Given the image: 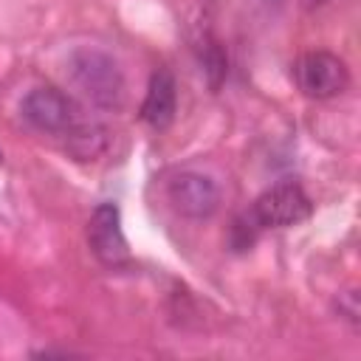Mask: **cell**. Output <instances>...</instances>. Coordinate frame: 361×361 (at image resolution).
Returning <instances> with one entry per match:
<instances>
[{
  "mask_svg": "<svg viewBox=\"0 0 361 361\" xmlns=\"http://www.w3.org/2000/svg\"><path fill=\"white\" fill-rule=\"evenodd\" d=\"M166 197H169V203L175 206L178 214L192 217V220L212 217L217 212V206H220V189H217V183L209 175L195 172V169L178 172L166 183Z\"/></svg>",
  "mask_w": 361,
  "mask_h": 361,
  "instance_id": "cell-4",
  "label": "cell"
},
{
  "mask_svg": "<svg viewBox=\"0 0 361 361\" xmlns=\"http://www.w3.org/2000/svg\"><path fill=\"white\" fill-rule=\"evenodd\" d=\"M296 82L299 90L307 99H333L338 96L347 82H350V71L344 65V59H338L330 51H310L296 62Z\"/></svg>",
  "mask_w": 361,
  "mask_h": 361,
  "instance_id": "cell-3",
  "label": "cell"
},
{
  "mask_svg": "<svg viewBox=\"0 0 361 361\" xmlns=\"http://www.w3.org/2000/svg\"><path fill=\"white\" fill-rule=\"evenodd\" d=\"M20 113L42 133H68L79 118L73 102L56 87H34L20 102Z\"/></svg>",
  "mask_w": 361,
  "mask_h": 361,
  "instance_id": "cell-5",
  "label": "cell"
},
{
  "mask_svg": "<svg viewBox=\"0 0 361 361\" xmlns=\"http://www.w3.org/2000/svg\"><path fill=\"white\" fill-rule=\"evenodd\" d=\"M68 79L73 87L99 107H118L124 99V73L118 62L96 48V45H79L65 59Z\"/></svg>",
  "mask_w": 361,
  "mask_h": 361,
  "instance_id": "cell-1",
  "label": "cell"
},
{
  "mask_svg": "<svg viewBox=\"0 0 361 361\" xmlns=\"http://www.w3.org/2000/svg\"><path fill=\"white\" fill-rule=\"evenodd\" d=\"M87 243L104 265H121L130 259V248H127V240L121 231V217H118V209L113 203H102L90 214Z\"/></svg>",
  "mask_w": 361,
  "mask_h": 361,
  "instance_id": "cell-6",
  "label": "cell"
},
{
  "mask_svg": "<svg viewBox=\"0 0 361 361\" xmlns=\"http://www.w3.org/2000/svg\"><path fill=\"white\" fill-rule=\"evenodd\" d=\"M68 141H71V149L82 158H93L102 147H104V130L96 127V124H73L68 130Z\"/></svg>",
  "mask_w": 361,
  "mask_h": 361,
  "instance_id": "cell-8",
  "label": "cell"
},
{
  "mask_svg": "<svg viewBox=\"0 0 361 361\" xmlns=\"http://www.w3.org/2000/svg\"><path fill=\"white\" fill-rule=\"evenodd\" d=\"M313 203L305 195V189L299 183H276L268 192H262L248 214V220L257 228H285V226H296L310 214Z\"/></svg>",
  "mask_w": 361,
  "mask_h": 361,
  "instance_id": "cell-2",
  "label": "cell"
},
{
  "mask_svg": "<svg viewBox=\"0 0 361 361\" xmlns=\"http://www.w3.org/2000/svg\"><path fill=\"white\" fill-rule=\"evenodd\" d=\"M175 107H178V87H175V79L169 71H155L149 76V85H147V96H144V104H141V118L155 127V130H164L172 124L175 118Z\"/></svg>",
  "mask_w": 361,
  "mask_h": 361,
  "instance_id": "cell-7",
  "label": "cell"
}]
</instances>
